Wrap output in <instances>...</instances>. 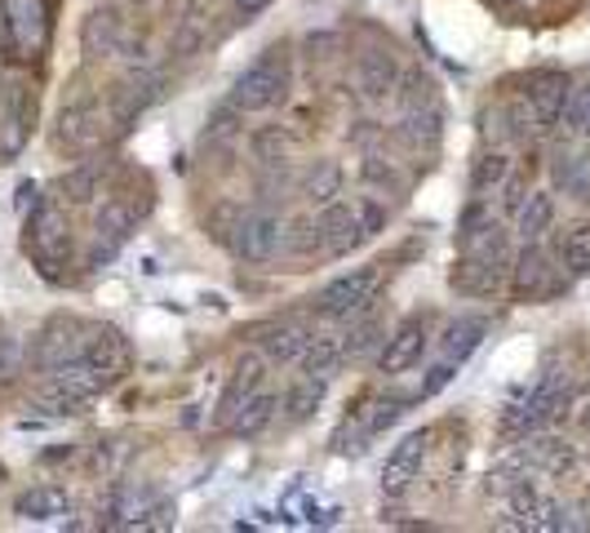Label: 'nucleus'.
Segmentation results:
<instances>
[{"label":"nucleus","mask_w":590,"mask_h":533,"mask_svg":"<svg viewBox=\"0 0 590 533\" xmlns=\"http://www.w3.org/2000/svg\"><path fill=\"white\" fill-rule=\"evenodd\" d=\"M129 369V338L116 330V325H89L85 330V343H81V356L67 360L59 374H50L54 383L72 387L76 396L94 400L98 391H112Z\"/></svg>","instance_id":"nucleus-1"},{"label":"nucleus","mask_w":590,"mask_h":533,"mask_svg":"<svg viewBox=\"0 0 590 533\" xmlns=\"http://www.w3.org/2000/svg\"><path fill=\"white\" fill-rule=\"evenodd\" d=\"M510 236H506V227L502 222H488L480 236H471L466 244H462V258H457V266L449 272V285L457 290V294H466V299H488V294H497L502 285H506V276H510Z\"/></svg>","instance_id":"nucleus-2"},{"label":"nucleus","mask_w":590,"mask_h":533,"mask_svg":"<svg viewBox=\"0 0 590 533\" xmlns=\"http://www.w3.org/2000/svg\"><path fill=\"white\" fill-rule=\"evenodd\" d=\"M23 249L28 258L36 262V272L45 281H63V266H72V253H76V240H72V222L63 213V200H41L28 222H23Z\"/></svg>","instance_id":"nucleus-3"},{"label":"nucleus","mask_w":590,"mask_h":533,"mask_svg":"<svg viewBox=\"0 0 590 533\" xmlns=\"http://www.w3.org/2000/svg\"><path fill=\"white\" fill-rule=\"evenodd\" d=\"M288 90H293V67H288V54L275 45V50H266V54H257L240 76H235V85H231V107H240L244 116H262V112H275V107H284V98H288Z\"/></svg>","instance_id":"nucleus-4"},{"label":"nucleus","mask_w":590,"mask_h":533,"mask_svg":"<svg viewBox=\"0 0 590 533\" xmlns=\"http://www.w3.org/2000/svg\"><path fill=\"white\" fill-rule=\"evenodd\" d=\"M50 41L45 0H0V50L10 63H32Z\"/></svg>","instance_id":"nucleus-5"},{"label":"nucleus","mask_w":590,"mask_h":533,"mask_svg":"<svg viewBox=\"0 0 590 533\" xmlns=\"http://www.w3.org/2000/svg\"><path fill=\"white\" fill-rule=\"evenodd\" d=\"M378 290H382L378 262H373V266H356V272L329 281V285L312 299V307H316L320 321H338V325H347V321H356L360 312H369V307L378 303Z\"/></svg>","instance_id":"nucleus-6"},{"label":"nucleus","mask_w":590,"mask_h":533,"mask_svg":"<svg viewBox=\"0 0 590 533\" xmlns=\"http://www.w3.org/2000/svg\"><path fill=\"white\" fill-rule=\"evenodd\" d=\"M568 405H572V387H568V378L546 374V378L533 387V396H528L524 405H515V409L502 414V431H506V436H528V431L555 422Z\"/></svg>","instance_id":"nucleus-7"},{"label":"nucleus","mask_w":590,"mask_h":533,"mask_svg":"<svg viewBox=\"0 0 590 533\" xmlns=\"http://www.w3.org/2000/svg\"><path fill=\"white\" fill-rule=\"evenodd\" d=\"M36 129V94L23 81L0 85V160H14Z\"/></svg>","instance_id":"nucleus-8"},{"label":"nucleus","mask_w":590,"mask_h":533,"mask_svg":"<svg viewBox=\"0 0 590 533\" xmlns=\"http://www.w3.org/2000/svg\"><path fill=\"white\" fill-rule=\"evenodd\" d=\"M426 347H431V316H426V312H413V316H404V321L387 334V343H382V352H378V369H382L387 378H400V374H409L413 365H422Z\"/></svg>","instance_id":"nucleus-9"},{"label":"nucleus","mask_w":590,"mask_h":533,"mask_svg":"<svg viewBox=\"0 0 590 533\" xmlns=\"http://www.w3.org/2000/svg\"><path fill=\"white\" fill-rule=\"evenodd\" d=\"M85 330L76 316H50L41 325V334L32 338V369L36 374H59L67 360L81 356V343H85Z\"/></svg>","instance_id":"nucleus-10"},{"label":"nucleus","mask_w":590,"mask_h":533,"mask_svg":"<svg viewBox=\"0 0 590 533\" xmlns=\"http://www.w3.org/2000/svg\"><path fill=\"white\" fill-rule=\"evenodd\" d=\"M231 253L240 262H271L284 244V218L271 213V209H253V213H240L235 231H231Z\"/></svg>","instance_id":"nucleus-11"},{"label":"nucleus","mask_w":590,"mask_h":533,"mask_svg":"<svg viewBox=\"0 0 590 533\" xmlns=\"http://www.w3.org/2000/svg\"><path fill=\"white\" fill-rule=\"evenodd\" d=\"M555 290H559L555 258L541 249V240H524V249L510 262V294L519 303H537V299H550Z\"/></svg>","instance_id":"nucleus-12"},{"label":"nucleus","mask_w":590,"mask_h":533,"mask_svg":"<svg viewBox=\"0 0 590 533\" xmlns=\"http://www.w3.org/2000/svg\"><path fill=\"white\" fill-rule=\"evenodd\" d=\"M160 94H165V76H160L156 67H147V63H129V72L120 76V85H116L112 98H107L112 121L125 129V125H129L134 116H143Z\"/></svg>","instance_id":"nucleus-13"},{"label":"nucleus","mask_w":590,"mask_h":533,"mask_svg":"<svg viewBox=\"0 0 590 533\" xmlns=\"http://www.w3.org/2000/svg\"><path fill=\"white\" fill-rule=\"evenodd\" d=\"M568 94H572V81L563 76V72H533L528 81H524V90H519V98L528 103V112H533V121H537V134H546V129H555L559 121H563V107H568Z\"/></svg>","instance_id":"nucleus-14"},{"label":"nucleus","mask_w":590,"mask_h":533,"mask_svg":"<svg viewBox=\"0 0 590 533\" xmlns=\"http://www.w3.org/2000/svg\"><path fill=\"white\" fill-rule=\"evenodd\" d=\"M316 222L325 231V253H334V258H343V253H351V249H360L369 240L356 200H329V205H320Z\"/></svg>","instance_id":"nucleus-15"},{"label":"nucleus","mask_w":590,"mask_h":533,"mask_svg":"<svg viewBox=\"0 0 590 533\" xmlns=\"http://www.w3.org/2000/svg\"><path fill=\"white\" fill-rule=\"evenodd\" d=\"M103 103L98 98H76L59 112V134L54 143L67 151H89L94 143H103Z\"/></svg>","instance_id":"nucleus-16"},{"label":"nucleus","mask_w":590,"mask_h":533,"mask_svg":"<svg viewBox=\"0 0 590 533\" xmlns=\"http://www.w3.org/2000/svg\"><path fill=\"white\" fill-rule=\"evenodd\" d=\"M262 378H266V356H262V352H249V356L235 365V374H231V383L222 387V400H218V409H213V427H218V431L231 427V418H235L240 405L262 387Z\"/></svg>","instance_id":"nucleus-17"},{"label":"nucleus","mask_w":590,"mask_h":533,"mask_svg":"<svg viewBox=\"0 0 590 533\" xmlns=\"http://www.w3.org/2000/svg\"><path fill=\"white\" fill-rule=\"evenodd\" d=\"M426 449H431V431H409L391 453H387V467H382V489L387 493H404L418 475H422V462H426Z\"/></svg>","instance_id":"nucleus-18"},{"label":"nucleus","mask_w":590,"mask_h":533,"mask_svg":"<svg viewBox=\"0 0 590 533\" xmlns=\"http://www.w3.org/2000/svg\"><path fill=\"white\" fill-rule=\"evenodd\" d=\"M120 45H125V19H120V10H112V6L89 10L85 28H81V50H85V59H94V63H98V59H116Z\"/></svg>","instance_id":"nucleus-19"},{"label":"nucleus","mask_w":590,"mask_h":533,"mask_svg":"<svg viewBox=\"0 0 590 533\" xmlns=\"http://www.w3.org/2000/svg\"><path fill=\"white\" fill-rule=\"evenodd\" d=\"M316 338V330L312 325H298V321H280V325H271L262 338H257V352L266 356V365L271 369H284V365H298L303 360V352H307V343Z\"/></svg>","instance_id":"nucleus-20"},{"label":"nucleus","mask_w":590,"mask_h":533,"mask_svg":"<svg viewBox=\"0 0 590 533\" xmlns=\"http://www.w3.org/2000/svg\"><path fill=\"white\" fill-rule=\"evenodd\" d=\"M356 81H360V94L369 103H387L396 98V85H400V63L391 50H365L356 59Z\"/></svg>","instance_id":"nucleus-21"},{"label":"nucleus","mask_w":590,"mask_h":533,"mask_svg":"<svg viewBox=\"0 0 590 533\" xmlns=\"http://www.w3.org/2000/svg\"><path fill=\"white\" fill-rule=\"evenodd\" d=\"M488 338V316H457L440 330V360H453V365H466Z\"/></svg>","instance_id":"nucleus-22"},{"label":"nucleus","mask_w":590,"mask_h":533,"mask_svg":"<svg viewBox=\"0 0 590 533\" xmlns=\"http://www.w3.org/2000/svg\"><path fill=\"white\" fill-rule=\"evenodd\" d=\"M67 506H72V498L59 484H32V489H23L14 498V515L19 520H32V524H50V520L67 515Z\"/></svg>","instance_id":"nucleus-23"},{"label":"nucleus","mask_w":590,"mask_h":533,"mask_svg":"<svg viewBox=\"0 0 590 533\" xmlns=\"http://www.w3.org/2000/svg\"><path fill=\"white\" fill-rule=\"evenodd\" d=\"M138 218H143V209H134L125 196H107L94 213V236L107 244H125L138 231Z\"/></svg>","instance_id":"nucleus-24"},{"label":"nucleus","mask_w":590,"mask_h":533,"mask_svg":"<svg viewBox=\"0 0 590 533\" xmlns=\"http://www.w3.org/2000/svg\"><path fill=\"white\" fill-rule=\"evenodd\" d=\"M275 414H280V391H271V387H257L244 405H240V414L231 418V436H240V440H253V436H262L271 422H275Z\"/></svg>","instance_id":"nucleus-25"},{"label":"nucleus","mask_w":590,"mask_h":533,"mask_svg":"<svg viewBox=\"0 0 590 533\" xmlns=\"http://www.w3.org/2000/svg\"><path fill=\"white\" fill-rule=\"evenodd\" d=\"M325 391H329V378H316V374H303L298 383H288V391L280 396L284 422H307L325 405Z\"/></svg>","instance_id":"nucleus-26"},{"label":"nucleus","mask_w":590,"mask_h":533,"mask_svg":"<svg viewBox=\"0 0 590 533\" xmlns=\"http://www.w3.org/2000/svg\"><path fill=\"white\" fill-rule=\"evenodd\" d=\"M550 182H555V191H563L568 200L590 205V151H563V156H555Z\"/></svg>","instance_id":"nucleus-27"},{"label":"nucleus","mask_w":590,"mask_h":533,"mask_svg":"<svg viewBox=\"0 0 590 533\" xmlns=\"http://www.w3.org/2000/svg\"><path fill=\"white\" fill-rule=\"evenodd\" d=\"M103 165L98 160H85V165H76V169H67L63 178H59V200L63 205H94L98 196H103Z\"/></svg>","instance_id":"nucleus-28"},{"label":"nucleus","mask_w":590,"mask_h":533,"mask_svg":"<svg viewBox=\"0 0 590 533\" xmlns=\"http://www.w3.org/2000/svg\"><path fill=\"white\" fill-rule=\"evenodd\" d=\"M555 258L568 276H590V222H572L555 240Z\"/></svg>","instance_id":"nucleus-29"},{"label":"nucleus","mask_w":590,"mask_h":533,"mask_svg":"<svg viewBox=\"0 0 590 533\" xmlns=\"http://www.w3.org/2000/svg\"><path fill=\"white\" fill-rule=\"evenodd\" d=\"M396 138L404 143V147H413V151H431L435 143H440V107L431 103V107H413V112H404V121L396 125Z\"/></svg>","instance_id":"nucleus-30"},{"label":"nucleus","mask_w":590,"mask_h":533,"mask_svg":"<svg viewBox=\"0 0 590 533\" xmlns=\"http://www.w3.org/2000/svg\"><path fill=\"white\" fill-rule=\"evenodd\" d=\"M555 227V196L550 191H528V200L515 213V236L519 240H541Z\"/></svg>","instance_id":"nucleus-31"},{"label":"nucleus","mask_w":590,"mask_h":533,"mask_svg":"<svg viewBox=\"0 0 590 533\" xmlns=\"http://www.w3.org/2000/svg\"><path fill=\"white\" fill-rule=\"evenodd\" d=\"M343 360H347V352H343V334H316V338L307 343L298 369H303V374H316V378H334V374L343 369Z\"/></svg>","instance_id":"nucleus-32"},{"label":"nucleus","mask_w":590,"mask_h":533,"mask_svg":"<svg viewBox=\"0 0 590 533\" xmlns=\"http://www.w3.org/2000/svg\"><path fill=\"white\" fill-rule=\"evenodd\" d=\"M351 330L343 334V352H347V360H360V356H369V352H382V343H387V325L373 316V307L369 312H360L356 321H347Z\"/></svg>","instance_id":"nucleus-33"},{"label":"nucleus","mask_w":590,"mask_h":533,"mask_svg":"<svg viewBox=\"0 0 590 533\" xmlns=\"http://www.w3.org/2000/svg\"><path fill=\"white\" fill-rule=\"evenodd\" d=\"M510 156L502 151V147H493V151H484L475 165H471V191L475 196H497L502 191V182L510 178Z\"/></svg>","instance_id":"nucleus-34"},{"label":"nucleus","mask_w":590,"mask_h":533,"mask_svg":"<svg viewBox=\"0 0 590 533\" xmlns=\"http://www.w3.org/2000/svg\"><path fill=\"white\" fill-rule=\"evenodd\" d=\"M303 196L320 209V205H329V200H338L343 196V165L338 160H316L307 174H303Z\"/></svg>","instance_id":"nucleus-35"},{"label":"nucleus","mask_w":590,"mask_h":533,"mask_svg":"<svg viewBox=\"0 0 590 533\" xmlns=\"http://www.w3.org/2000/svg\"><path fill=\"white\" fill-rule=\"evenodd\" d=\"M288 258H312L325 249V231L316 222V213H303V218H293L284 222V244H280Z\"/></svg>","instance_id":"nucleus-36"},{"label":"nucleus","mask_w":590,"mask_h":533,"mask_svg":"<svg viewBox=\"0 0 590 533\" xmlns=\"http://www.w3.org/2000/svg\"><path fill=\"white\" fill-rule=\"evenodd\" d=\"M85 396H76L72 387H63V383H45L41 391H36V400H32V409H41V418H76V414H85Z\"/></svg>","instance_id":"nucleus-37"},{"label":"nucleus","mask_w":590,"mask_h":533,"mask_svg":"<svg viewBox=\"0 0 590 533\" xmlns=\"http://www.w3.org/2000/svg\"><path fill=\"white\" fill-rule=\"evenodd\" d=\"M204 45V14L191 10L187 19H173V41H169V54L173 59H196Z\"/></svg>","instance_id":"nucleus-38"},{"label":"nucleus","mask_w":590,"mask_h":533,"mask_svg":"<svg viewBox=\"0 0 590 533\" xmlns=\"http://www.w3.org/2000/svg\"><path fill=\"white\" fill-rule=\"evenodd\" d=\"M396 103L400 112H413V107H431L435 103V81L422 76V72H400V85H396Z\"/></svg>","instance_id":"nucleus-39"},{"label":"nucleus","mask_w":590,"mask_h":533,"mask_svg":"<svg viewBox=\"0 0 590 533\" xmlns=\"http://www.w3.org/2000/svg\"><path fill=\"white\" fill-rule=\"evenodd\" d=\"M572 138H590V81L586 85H577L572 94H568V107H563V121H559Z\"/></svg>","instance_id":"nucleus-40"},{"label":"nucleus","mask_w":590,"mask_h":533,"mask_svg":"<svg viewBox=\"0 0 590 533\" xmlns=\"http://www.w3.org/2000/svg\"><path fill=\"white\" fill-rule=\"evenodd\" d=\"M488 222H497L493 209H488V196H471V205H466L462 218H457V244H466L471 236H480Z\"/></svg>","instance_id":"nucleus-41"},{"label":"nucleus","mask_w":590,"mask_h":533,"mask_svg":"<svg viewBox=\"0 0 590 533\" xmlns=\"http://www.w3.org/2000/svg\"><path fill=\"white\" fill-rule=\"evenodd\" d=\"M360 178H365L369 187H382V191H400V187H404V178H400L396 160H382V156H365Z\"/></svg>","instance_id":"nucleus-42"},{"label":"nucleus","mask_w":590,"mask_h":533,"mask_svg":"<svg viewBox=\"0 0 590 533\" xmlns=\"http://www.w3.org/2000/svg\"><path fill=\"white\" fill-rule=\"evenodd\" d=\"M404 409H409V400H404V396H391V400L382 396V400H373V414L365 418V431H369V436L387 431L391 422H400V414H404Z\"/></svg>","instance_id":"nucleus-43"},{"label":"nucleus","mask_w":590,"mask_h":533,"mask_svg":"<svg viewBox=\"0 0 590 533\" xmlns=\"http://www.w3.org/2000/svg\"><path fill=\"white\" fill-rule=\"evenodd\" d=\"M240 116H244V112H240V107H231V103H226V107H218V112H213V121H209V129H204V143H231V138L240 134Z\"/></svg>","instance_id":"nucleus-44"},{"label":"nucleus","mask_w":590,"mask_h":533,"mask_svg":"<svg viewBox=\"0 0 590 533\" xmlns=\"http://www.w3.org/2000/svg\"><path fill=\"white\" fill-rule=\"evenodd\" d=\"M524 200H528V178H524V174H515V169H510V178H506V182H502V213H506V218H515V213H519V205H524Z\"/></svg>","instance_id":"nucleus-45"},{"label":"nucleus","mask_w":590,"mask_h":533,"mask_svg":"<svg viewBox=\"0 0 590 533\" xmlns=\"http://www.w3.org/2000/svg\"><path fill=\"white\" fill-rule=\"evenodd\" d=\"M356 205H360V222H365V231H369V236H378V231L387 227V218H391V209H387V205H382L378 196H360Z\"/></svg>","instance_id":"nucleus-46"},{"label":"nucleus","mask_w":590,"mask_h":533,"mask_svg":"<svg viewBox=\"0 0 590 533\" xmlns=\"http://www.w3.org/2000/svg\"><path fill=\"white\" fill-rule=\"evenodd\" d=\"M453 374H457V365H453V360H435V365H431V374H426V378H422V387H418V400H426V396L444 391V387L453 383Z\"/></svg>","instance_id":"nucleus-47"},{"label":"nucleus","mask_w":590,"mask_h":533,"mask_svg":"<svg viewBox=\"0 0 590 533\" xmlns=\"http://www.w3.org/2000/svg\"><path fill=\"white\" fill-rule=\"evenodd\" d=\"M253 151H257L262 165H280V156H284V134H280V129L257 134V138H253Z\"/></svg>","instance_id":"nucleus-48"},{"label":"nucleus","mask_w":590,"mask_h":533,"mask_svg":"<svg viewBox=\"0 0 590 533\" xmlns=\"http://www.w3.org/2000/svg\"><path fill=\"white\" fill-rule=\"evenodd\" d=\"M41 200H45V196H41V187H36V182H19V191H14V209H19L23 218H28Z\"/></svg>","instance_id":"nucleus-49"},{"label":"nucleus","mask_w":590,"mask_h":533,"mask_svg":"<svg viewBox=\"0 0 590 533\" xmlns=\"http://www.w3.org/2000/svg\"><path fill=\"white\" fill-rule=\"evenodd\" d=\"M226 6H231L240 19H253V14H262V10L271 6V0H226Z\"/></svg>","instance_id":"nucleus-50"},{"label":"nucleus","mask_w":590,"mask_h":533,"mask_svg":"<svg viewBox=\"0 0 590 533\" xmlns=\"http://www.w3.org/2000/svg\"><path fill=\"white\" fill-rule=\"evenodd\" d=\"M134 6H151V0H134Z\"/></svg>","instance_id":"nucleus-51"},{"label":"nucleus","mask_w":590,"mask_h":533,"mask_svg":"<svg viewBox=\"0 0 590 533\" xmlns=\"http://www.w3.org/2000/svg\"><path fill=\"white\" fill-rule=\"evenodd\" d=\"M0 480H6V467H0Z\"/></svg>","instance_id":"nucleus-52"}]
</instances>
